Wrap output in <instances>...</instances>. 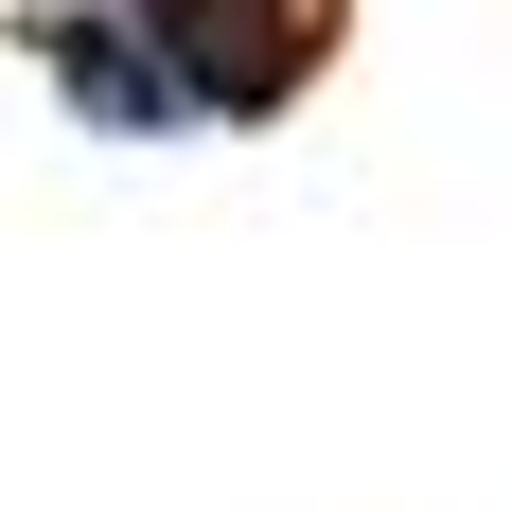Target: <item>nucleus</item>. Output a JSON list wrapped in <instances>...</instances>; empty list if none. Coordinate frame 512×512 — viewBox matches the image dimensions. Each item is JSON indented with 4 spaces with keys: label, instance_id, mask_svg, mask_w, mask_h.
<instances>
[{
    "label": "nucleus",
    "instance_id": "f257e3e1",
    "mask_svg": "<svg viewBox=\"0 0 512 512\" xmlns=\"http://www.w3.org/2000/svg\"><path fill=\"white\" fill-rule=\"evenodd\" d=\"M124 36L159 53L177 124H195V142H230V124H283V106L336 71L354 0H124Z\"/></svg>",
    "mask_w": 512,
    "mask_h": 512
},
{
    "label": "nucleus",
    "instance_id": "f03ea898",
    "mask_svg": "<svg viewBox=\"0 0 512 512\" xmlns=\"http://www.w3.org/2000/svg\"><path fill=\"white\" fill-rule=\"evenodd\" d=\"M18 36H36V89L71 106V124H89V142H195V124H177V89H159V53L124 36V0H36V18H18Z\"/></svg>",
    "mask_w": 512,
    "mask_h": 512
}]
</instances>
